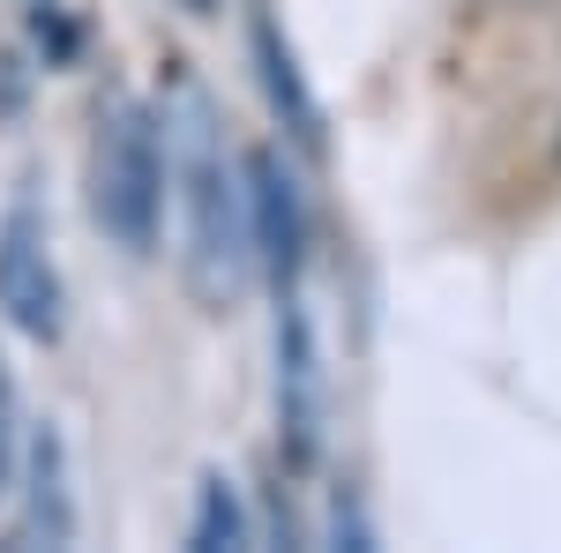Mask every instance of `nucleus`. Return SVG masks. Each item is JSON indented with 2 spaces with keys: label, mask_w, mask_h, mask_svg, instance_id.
<instances>
[{
  "label": "nucleus",
  "mask_w": 561,
  "mask_h": 553,
  "mask_svg": "<svg viewBox=\"0 0 561 553\" xmlns=\"http://www.w3.org/2000/svg\"><path fill=\"white\" fill-rule=\"evenodd\" d=\"M330 441V352L307 277L277 292V464L307 479Z\"/></svg>",
  "instance_id": "3"
},
{
  "label": "nucleus",
  "mask_w": 561,
  "mask_h": 553,
  "mask_svg": "<svg viewBox=\"0 0 561 553\" xmlns=\"http://www.w3.org/2000/svg\"><path fill=\"white\" fill-rule=\"evenodd\" d=\"M90 217L121 255H158L165 232V135L158 105L135 90H105L90 113Z\"/></svg>",
  "instance_id": "2"
},
{
  "label": "nucleus",
  "mask_w": 561,
  "mask_h": 553,
  "mask_svg": "<svg viewBox=\"0 0 561 553\" xmlns=\"http://www.w3.org/2000/svg\"><path fill=\"white\" fill-rule=\"evenodd\" d=\"M248 232H255V262L270 269L277 292L293 277H307V195H300L293 158L277 142L248 150Z\"/></svg>",
  "instance_id": "5"
},
{
  "label": "nucleus",
  "mask_w": 561,
  "mask_h": 553,
  "mask_svg": "<svg viewBox=\"0 0 561 553\" xmlns=\"http://www.w3.org/2000/svg\"><path fill=\"white\" fill-rule=\"evenodd\" d=\"M23 404H15V375H8V359H0V502L15 494V471H23Z\"/></svg>",
  "instance_id": "9"
},
{
  "label": "nucleus",
  "mask_w": 561,
  "mask_h": 553,
  "mask_svg": "<svg viewBox=\"0 0 561 553\" xmlns=\"http://www.w3.org/2000/svg\"><path fill=\"white\" fill-rule=\"evenodd\" d=\"M248 45H255L262 97H270V113L285 120V135H293L300 150H322V113H314V97H307V76H300V60H293V45H285V31H277V15H255V23H248Z\"/></svg>",
  "instance_id": "7"
},
{
  "label": "nucleus",
  "mask_w": 561,
  "mask_h": 553,
  "mask_svg": "<svg viewBox=\"0 0 561 553\" xmlns=\"http://www.w3.org/2000/svg\"><path fill=\"white\" fill-rule=\"evenodd\" d=\"M187 546H195V553H240V546H255V516H248V494H240L225 471H203V486H195Z\"/></svg>",
  "instance_id": "8"
},
{
  "label": "nucleus",
  "mask_w": 561,
  "mask_h": 553,
  "mask_svg": "<svg viewBox=\"0 0 561 553\" xmlns=\"http://www.w3.org/2000/svg\"><path fill=\"white\" fill-rule=\"evenodd\" d=\"M23 8H31L38 23H45V15H60V0H23Z\"/></svg>",
  "instance_id": "10"
},
{
  "label": "nucleus",
  "mask_w": 561,
  "mask_h": 553,
  "mask_svg": "<svg viewBox=\"0 0 561 553\" xmlns=\"http://www.w3.org/2000/svg\"><path fill=\"white\" fill-rule=\"evenodd\" d=\"M187 8H195V15H217V8H225V0H187Z\"/></svg>",
  "instance_id": "11"
},
{
  "label": "nucleus",
  "mask_w": 561,
  "mask_h": 553,
  "mask_svg": "<svg viewBox=\"0 0 561 553\" xmlns=\"http://www.w3.org/2000/svg\"><path fill=\"white\" fill-rule=\"evenodd\" d=\"M158 135H165V210H173L180 285L195 292V307L225 314L232 299L248 292V269H255L248 158H232L225 120H217V97L180 60L158 83Z\"/></svg>",
  "instance_id": "1"
},
{
  "label": "nucleus",
  "mask_w": 561,
  "mask_h": 553,
  "mask_svg": "<svg viewBox=\"0 0 561 553\" xmlns=\"http://www.w3.org/2000/svg\"><path fill=\"white\" fill-rule=\"evenodd\" d=\"M15 546H76V486H68V441L60 426L38 419L23 441V471H15Z\"/></svg>",
  "instance_id": "6"
},
{
  "label": "nucleus",
  "mask_w": 561,
  "mask_h": 553,
  "mask_svg": "<svg viewBox=\"0 0 561 553\" xmlns=\"http://www.w3.org/2000/svg\"><path fill=\"white\" fill-rule=\"evenodd\" d=\"M0 314L31 344H53L68 330V292H60V255H53V217L38 187L15 180L0 203Z\"/></svg>",
  "instance_id": "4"
}]
</instances>
